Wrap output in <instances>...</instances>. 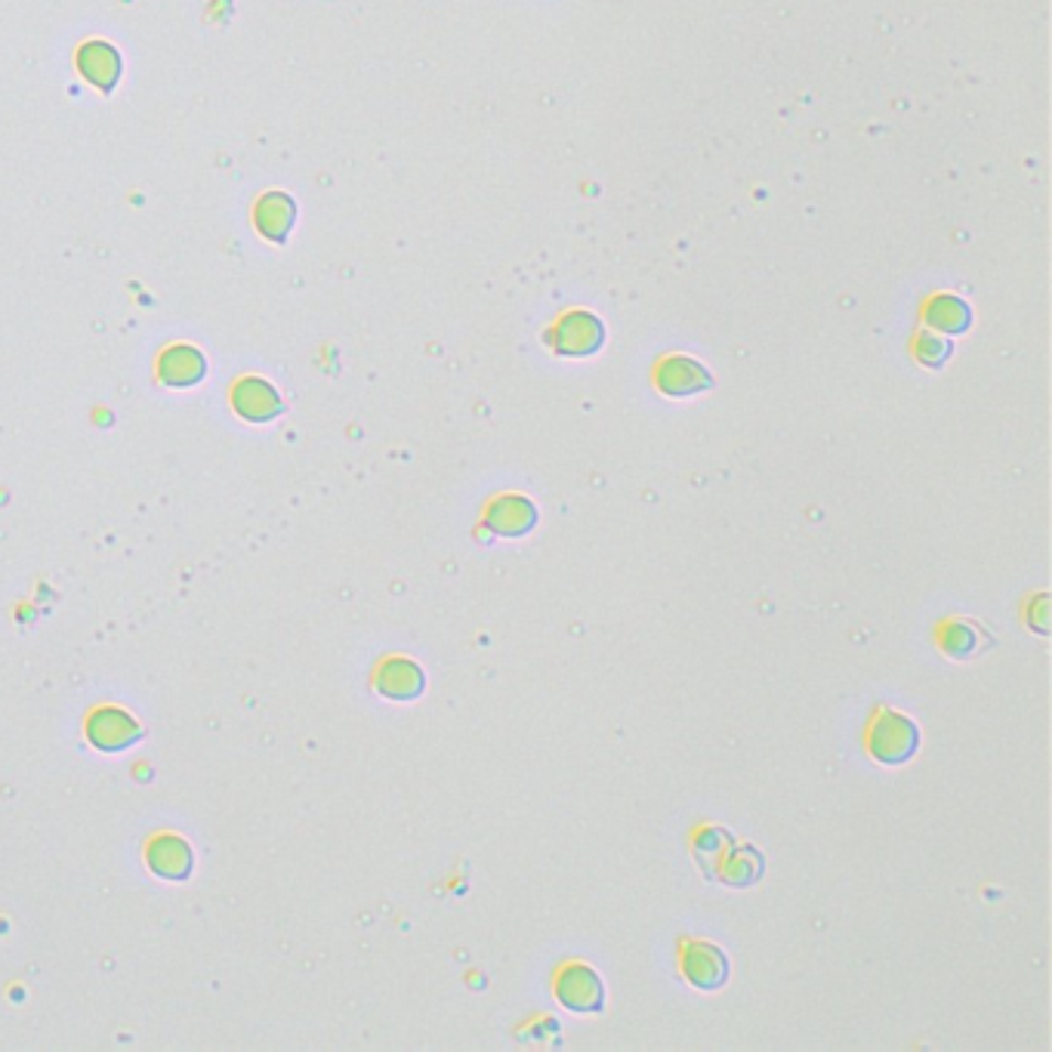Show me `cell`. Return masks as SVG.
I'll use <instances>...</instances> for the list:
<instances>
[{"label": "cell", "instance_id": "cell-1", "mask_svg": "<svg viewBox=\"0 0 1052 1052\" xmlns=\"http://www.w3.org/2000/svg\"><path fill=\"white\" fill-rule=\"evenodd\" d=\"M920 747V729L899 710L876 713L868 729V753L880 766H904Z\"/></svg>", "mask_w": 1052, "mask_h": 1052}, {"label": "cell", "instance_id": "cell-2", "mask_svg": "<svg viewBox=\"0 0 1052 1052\" xmlns=\"http://www.w3.org/2000/svg\"><path fill=\"white\" fill-rule=\"evenodd\" d=\"M556 1000L568 1012L593 1016L605 1007V981L586 963H568L556 978Z\"/></svg>", "mask_w": 1052, "mask_h": 1052}, {"label": "cell", "instance_id": "cell-3", "mask_svg": "<svg viewBox=\"0 0 1052 1052\" xmlns=\"http://www.w3.org/2000/svg\"><path fill=\"white\" fill-rule=\"evenodd\" d=\"M729 957L720 945L692 938L682 945V976L698 991H720L729 981Z\"/></svg>", "mask_w": 1052, "mask_h": 1052}, {"label": "cell", "instance_id": "cell-4", "mask_svg": "<svg viewBox=\"0 0 1052 1052\" xmlns=\"http://www.w3.org/2000/svg\"><path fill=\"white\" fill-rule=\"evenodd\" d=\"M553 347L559 355H593L605 340L602 321L589 312H568L553 331Z\"/></svg>", "mask_w": 1052, "mask_h": 1052}, {"label": "cell", "instance_id": "cell-5", "mask_svg": "<svg viewBox=\"0 0 1052 1052\" xmlns=\"http://www.w3.org/2000/svg\"><path fill=\"white\" fill-rule=\"evenodd\" d=\"M485 525L491 528L500 538H522L531 528L538 525V510L534 503L522 495H500L485 512Z\"/></svg>", "mask_w": 1052, "mask_h": 1052}, {"label": "cell", "instance_id": "cell-6", "mask_svg": "<svg viewBox=\"0 0 1052 1052\" xmlns=\"http://www.w3.org/2000/svg\"><path fill=\"white\" fill-rule=\"evenodd\" d=\"M658 390L663 395H670V399H686V395H694V392L706 390L713 380L706 374L704 364H698L694 359H686V355H670V359H663L658 364Z\"/></svg>", "mask_w": 1052, "mask_h": 1052}, {"label": "cell", "instance_id": "cell-7", "mask_svg": "<svg viewBox=\"0 0 1052 1052\" xmlns=\"http://www.w3.org/2000/svg\"><path fill=\"white\" fill-rule=\"evenodd\" d=\"M423 686H426L423 670L407 658H390L376 670V692L392 701H411L423 692Z\"/></svg>", "mask_w": 1052, "mask_h": 1052}, {"label": "cell", "instance_id": "cell-8", "mask_svg": "<svg viewBox=\"0 0 1052 1052\" xmlns=\"http://www.w3.org/2000/svg\"><path fill=\"white\" fill-rule=\"evenodd\" d=\"M938 646H942L947 658L966 661V658H973L976 651L991 646V636L981 630V627H976L973 620L954 617V620H945V624L938 627Z\"/></svg>", "mask_w": 1052, "mask_h": 1052}, {"label": "cell", "instance_id": "cell-9", "mask_svg": "<svg viewBox=\"0 0 1052 1052\" xmlns=\"http://www.w3.org/2000/svg\"><path fill=\"white\" fill-rule=\"evenodd\" d=\"M759 876H763V856L753 846H732L716 871V880L732 889L753 886Z\"/></svg>", "mask_w": 1052, "mask_h": 1052}, {"label": "cell", "instance_id": "cell-10", "mask_svg": "<svg viewBox=\"0 0 1052 1052\" xmlns=\"http://www.w3.org/2000/svg\"><path fill=\"white\" fill-rule=\"evenodd\" d=\"M735 846V837L729 833V830H722V827H706L698 833V840H694V861L701 864V871L710 876V880H716V871H720L722 858L725 852Z\"/></svg>", "mask_w": 1052, "mask_h": 1052}, {"label": "cell", "instance_id": "cell-11", "mask_svg": "<svg viewBox=\"0 0 1052 1052\" xmlns=\"http://www.w3.org/2000/svg\"><path fill=\"white\" fill-rule=\"evenodd\" d=\"M969 306L957 297H938L933 306L926 309V321L933 325L935 331L945 333H963L969 328Z\"/></svg>", "mask_w": 1052, "mask_h": 1052}, {"label": "cell", "instance_id": "cell-12", "mask_svg": "<svg viewBox=\"0 0 1052 1052\" xmlns=\"http://www.w3.org/2000/svg\"><path fill=\"white\" fill-rule=\"evenodd\" d=\"M91 725H103L106 732H91L96 737V744H106V747H120V744H130V720L124 713H99Z\"/></svg>", "mask_w": 1052, "mask_h": 1052}, {"label": "cell", "instance_id": "cell-13", "mask_svg": "<svg viewBox=\"0 0 1052 1052\" xmlns=\"http://www.w3.org/2000/svg\"><path fill=\"white\" fill-rule=\"evenodd\" d=\"M917 359L923 361V364H929V368H938V364H945L947 361V355H950V343H947V340H942V337H938V333H933V331H923L917 337Z\"/></svg>", "mask_w": 1052, "mask_h": 1052}]
</instances>
